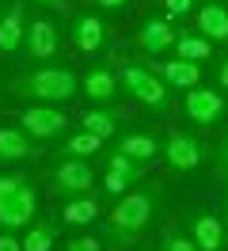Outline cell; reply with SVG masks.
<instances>
[{
    "mask_svg": "<svg viewBox=\"0 0 228 251\" xmlns=\"http://www.w3.org/2000/svg\"><path fill=\"white\" fill-rule=\"evenodd\" d=\"M156 202H160V190H126L118 198V205L110 209V217H106L110 240H118V244L137 240V236L145 232V225H149Z\"/></svg>",
    "mask_w": 228,
    "mask_h": 251,
    "instance_id": "6da1fadb",
    "label": "cell"
},
{
    "mask_svg": "<svg viewBox=\"0 0 228 251\" xmlns=\"http://www.w3.org/2000/svg\"><path fill=\"white\" fill-rule=\"evenodd\" d=\"M76 76L73 69H61V65H46V69H34L27 76H19L12 84L15 95L23 99H34V103H69L76 95Z\"/></svg>",
    "mask_w": 228,
    "mask_h": 251,
    "instance_id": "7a4b0ae2",
    "label": "cell"
},
{
    "mask_svg": "<svg viewBox=\"0 0 228 251\" xmlns=\"http://www.w3.org/2000/svg\"><path fill=\"white\" fill-rule=\"evenodd\" d=\"M122 88L133 95L137 103H145V107L167 110V88H164V80L156 76L152 69H145V65H126V69H122Z\"/></svg>",
    "mask_w": 228,
    "mask_h": 251,
    "instance_id": "3957f363",
    "label": "cell"
},
{
    "mask_svg": "<svg viewBox=\"0 0 228 251\" xmlns=\"http://www.w3.org/2000/svg\"><path fill=\"white\" fill-rule=\"evenodd\" d=\"M65 126H69V118H65L57 107H46V103L27 107V110H23V118H19V129H23L27 137H34V141L61 137V133H65Z\"/></svg>",
    "mask_w": 228,
    "mask_h": 251,
    "instance_id": "277c9868",
    "label": "cell"
},
{
    "mask_svg": "<svg viewBox=\"0 0 228 251\" xmlns=\"http://www.w3.org/2000/svg\"><path fill=\"white\" fill-rule=\"evenodd\" d=\"M91 183H95V172H91L88 160H61L57 168H53V190L65 194V198L88 194Z\"/></svg>",
    "mask_w": 228,
    "mask_h": 251,
    "instance_id": "5b68a950",
    "label": "cell"
},
{
    "mask_svg": "<svg viewBox=\"0 0 228 251\" xmlns=\"http://www.w3.org/2000/svg\"><path fill=\"white\" fill-rule=\"evenodd\" d=\"M182 110L190 114V122L213 126V122L225 118V99H221L217 92H209V88H190L186 99H182Z\"/></svg>",
    "mask_w": 228,
    "mask_h": 251,
    "instance_id": "8992f818",
    "label": "cell"
},
{
    "mask_svg": "<svg viewBox=\"0 0 228 251\" xmlns=\"http://www.w3.org/2000/svg\"><path fill=\"white\" fill-rule=\"evenodd\" d=\"M164 160H167L171 172H194L198 164H202V145H198L190 133H167Z\"/></svg>",
    "mask_w": 228,
    "mask_h": 251,
    "instance_id": "52a82bcc",
    "label": "cell"
},
{
    "mask_svg": "<svg viewBox=\"0 0 228 251\" xmlns=\"http://www.w3.org/2000/svg\"><path fill=\"white\" fill-rule=\"evenodd\" d=\"M57 27L50 23V19H34L27 23V38H23V50H27L34 61H46V57H53L57 53Z\"/></svg>",
    "mask_w": 228,
    "mask_h": 251,
    "instance_id": "ba28073f",
    "label": "cell"
},
{
    "mask_svg": "<svg viewBox=\"0 0 228 251\" xmlns=\"http://www.w3.org/2000/svg\"><path fill=\"white\" fill-rule=\"evenodd\" d=\"M190 240H194L202 251H225V225H221V217H213V213H194V221H190Z\"/></svg>",
    "mask_w": 228,
    "mask_h": 251,
    "instance_id": "9c48e42d",
    "label": "cell"
},
{
    "mask_svg": "<svg viewBox=\"0 0 228 251\" xmlns=\"http://www.w3.org/2000/svg\"><path fill=\"white\" fill-rule=\"evenodd\" d=\"M73 46L80 53H95V50L106 42V23L99 16H76L73 19Z\"/></svg>",
    "mask_w": 228,
    "mask_h": 251,
    "instance_id": "30bf717a",
    "label": "cell"
},
{
    "mask_svg": "<svg viewBox=\"0 0 228 251\" xmlns=\"http://www.w3.org/2000/svg\"><path fill=\"white\" fill-rule=\"evenodd\" d=\"M34 209H38L34 187H23V190L12 198V202H8V209L0 213V228H4V232H12V228H23V225H30Z\"/></svg>",
    "mask_w": 228,
    "mask_h": 251,
    "instance_id": "8fae6325",
    "label": "cell"
},
{
    "mask_svg": "<svg viewBox=\"0 0 228 251\" xmlns=\"http://www.w3.org/2000/svg\"><path fill=\"white\" fill-rule=\"evenodd\" d=\"M27 38V19H23V4H12L0 16V53H15Z\"/></svg>",
    "mask_w": 228,
    "mask_h": 251,
    "instance_id": "7c38bea8",
    "label": "cell"
},
{
    "mask_svg": "<svg viewBox=\"0 0 228 251\" xmlns=\"http://www.w3.org/2000/svg\"><path fill=\"white\" fill-rule=\"evenodd\" d=\"M175 27L167 23V19H149L145 27H141V34H137V46L145 50V53H164V50L175 46Z\"/></svg>",
    "mask_w": 228,
    "mask_h": 251,
    "instance_id": "4fadbf2b",
    "label": "cell"
},
{
    "mask_svg": "<svg viewBox=\"0 0 228 251\" xmlns=\"http://www.w3.org/2000/svg\"><path fill=\"white\" fill-rule=\"evenodd\" d=\"M198 34L209 42H228V8L225 4H202L198 8Z\"/></svg>",
    "mask_w": 228,
    "mask_h": 251,
    "instance_id": "5bb4252c",
    "label": "cell"
},
{
    "mask_svg": "<svg viewBox=\"0 0 228 251\" xmlns=\"http://www.w3.org/2000/svg\"><path fill=\"white\" fill-rule=\"evenodd\" d=\"M110 152H122V156L137 160V164H149V160L160 156V141H156L152 133H126L122 141H114Z\"/></svg>",
    "mask_w": 228,
    "mask_h": 251,
    "instance_id": "9a60e30c",
    "label": "cell"
},
{
    "mask_svg": "<svg viewBox=\"0 0 228 251\" xmlns=\"http://www.w3.org/2000/svg\"><path fill=\"white\" fill-rule=\"evenodd\" d=\"M156 76L164 80V84H171V88L190 92V88H198V80H202V69H198L194 61L175 57V61H164V65H160V69H156Z\"/></svg>",
    "mask_w": 228,
    "mask_h": 251,
    "instance_id": "2e32d148",
    "label": "cell"
},
{
    "mask_svg": "<svg viewBox=\"0 0 228 251\" xmlns=\"http://www.w3.org/2000/svg\"><path fill=\"white\" fill-rule=\"evenodd\" d=\"M84 95H88L95 107H106L114 95H118V80L110 69H91L88 76H84Z\"/></svg>",
    "mask_w": 228,
    "mask_h": 251,
    "instance_id": "e0dca14e",
    "label": "cell"
},
{
    "mask_svg": "<svg viewBox=\"0 0 228 251\" xmlns=\"http://www.w3.org/2000/svg\"><path fill=\"white\" fill-rule=\"evenodd\" d=\"M27 156H34V137H27L15 126H4L0 129V160L12 164V160H27Z\"/></svg>",
    "mask_w": 228,
    "mask_h": 251,
    "instance_id": "ac0fdd59",
    "label": "cell"
},
{
    "mask_svg": "<svg viewBox=\"0 0 228 251\" xmlns=\"http://www.w3.org/2000/svg\"><path fill=\"white\" fill-rule=\"evenodd\" d=\"M95 217H99V202H95L91 194H80V198H69V202H65V209H61V221H65V225H76V228H84V225H91Z\"/></svg>",
    "mask_w": 228,
    "mask_h": 251,
    "instance_id": "d6986e66",
    "label": "cell"
},
{
    "mask_svg": "<svg viewBox=\"0 0 228 251\" xmlns=\"http://www.w3.org/2000/svg\"><path fill=\"white\" fill-rule=\"evenodd\" d=\"M99 149H103V137H99V133L76 129V133H69V141L61 145V156L65 160H84V156H95Z\"/></svg>",
    "mask_w": 228,
    "mask_h": 251,
    "instance_id": "ffe728a7",
    "label": "cell"
},
{
    "mask_svg": "<svg viewBox=\"0 0 228 251\" xmlns=\"http://www.w3.org/2000/svg\"><path fill=\"white\" fill-rule=\"evenodd\" d=\"M114 126H118V110L110 107H91L84 118H80V129H88V133H99V137H110L114 133Z\"/></svg>",
    "mask_w": 228,
    "mask_h": 251,
    "instance_id": "44dd1931",
    "label": "cell"
},
{
    "mask_svg": "<svg viewBox=\"0 0 228 251\" xmlns=\"http://www.w3.org/2000/svg\"><path fill=\"white\" fill-rule=\"evenodd\" d=\"M175 53H179L182 61H205V57H213V42L209 38H202V34H179L175 38Z\"/></svg>",
    "mask_w": 228,
    "mask_h": 251,
    "instance_id": "7402d4cb",
    "label": "cell"
},
{
    "mask_svg": "<svg viewBox=\"0 0 228 251\" xmlns=\"http://www.w3.org/2000/svg\"><path fill=\"white\" fill-rule=\"evenodd\" d=\"M53 240H57V225L53 221H38L23 236V251H53Z\"/></svg>",
    "mask_w": 228,
    "mask_h": 251,
    "instance_id": "603a6c76",
    "label": "cell"
},
{
    "mask_svg": "<svg viewBox=\"0 0 228 251\" xmlns=\"http://www.w3.org/2000/svg\"><path fill=\"white\" fill-rule=\"evenodd\" d=\"M106 168H110V172H118V175H126L129 183H141V179H145V164L122 156V152H110V156H106Z\"/></svg>",
    "mask_w": 228,
    "mask_h": 251,
    "instance_id": "cb8c5ba5",
    "label": "cell"
},
{
    "mask_svg": "<svg viewBox=\"0 0 228 251\" xmlns=\"http://www.w3.org/2000/svg\"><path fill=\"white\" fill-rule=\"evenodd\" d=\"M23 187H27V179H23V175H0V213L8 209V202H12Z\"/></svg>",
    "mask_w": 228,
    "mask_h": 251,
    "instance_id": "d4e9b609",
    "label": "cell"
},
{
    "mask_svg": "<svg viewBox=\"0 0 228 251\" xmlns=\"http://www.w3.org/2000/svg\"><path fill=\"white\" fill-rule=\"evenodd\" d=\"M160 251H202V248H198V244L190 240V236L167 232V236H164V244H160Z\"/></svg>",
    "mask_w": 228,
    "mask_h": 251,
    "instance_id": "484cf974",
    "label": "cell"
},
{
    "mask_svg": "<svg viewBox=\"0 0 228 251\" xmlns=\"http://www.w3.org/2000/svg\"><path fill=\"white\" fill-rule=\"evenodd\" d=\"M103 187H106V194H126V190L133 187V183H129V179H126V175H118V172H110V168H106V175H103Z\"/></svg>",
    "mask_w": 228,
    "mask_h": 251,
    "instance_id": "4316f807",
    "label": "cell"
},
{
    "mask_svg": "<svg viewBox=\"0 0 228 251\" xmlns=\"http://www.w3.org/2000/svg\"><path fill=\"white\" fill-rule=\"evenodd\" d=\"M65 251H106V248L95 240V236H76V240L65 244Z\"/></svg>",
    "mask_w": 228,
    "mask_h": 251,
    "instance_id": "83f0119b",
    "label": "cell"
},
{
    "mask_svg": "<svg viewBox=\"0 0 228 251\" xmlns=\"http://www.w3.org/2000/svg\"><path fill=\"white\" fill-rule=\"evenodd\" d=\"M198 0H164V8H167V16H186L190 8H194Z\"/></svg>",
    "mask_w": 228,
    "mask_h": 251,
    "instance_id": "f1b7e54d",
    "label": "cell"
},
{
    "mask_svg": "<svg viewBox=\"0 0 228 251\" xmlns=\"http://www.w3.org/2000/svg\"><path fill=\"white\" fill-rule=\"evenodd\" d=\"M0 251H23V240H15L12 232H0Z\"/></svg>",
    "mask_w": 228,
    "mask_h": 251,
    "instance_id": "f546056e",
    "label": "cell"
},
{
    "mask_svg": "<svg viewBox=\"0 0 228 251\" xmlns=\"http://www.w3.org/2000/svg\"><path fill=\"white\" fill-rule=\"evenodd\" d=\"M30 4H46L53 12H69V0H30Z\"/></svg>",
    "mask_w": 228,
    "mask_h": 251,
    "instance_id": "4dcf8cb0",
    "label": "cell"
},
{
    "mask_svg": "<svg viewBox=\"0 0 228 251\" xmlns=\"http://www.w3.org/2000/svg\"><path fill=\"white\" fill-rule=\"evenodd\" d=\"M91 4H99V8H106V12H118V8H126L129 0H91Z\"/></svg>",
    "mask_w": 228,
    "mask_h": 251,
    "instance_id": "1f68e13d",
    "label": "cell"
},
{
    "mask_svg": "<svg viewBox=\"0 0 228 251\" xmlns=\"http://www.w3.org/2000/svg\"><path fill=\"white\" fill-rule=\"evenodd\" d=\"M217 80H221V88L228 92V57H225L221 65H217Z\"/></svg>",
    "mask_w": 228,
    "mask_h": 251,
    "instance_id": "d6a6232c",
    "label": "cell"
},
{
    "mask_svg": "<svg viewBox=\"0 0 228 251\" xmlns=\"http://www.w3.org/2000/svg\"><path fill=\"white\" fill-rule=\"evenodd\" d=\"M221 168H225V172H228V145H225V149H221Z\"/></svg>",
    "mask_w": 228,
    "mask_h": 251,
    "instance_id": "836d02e7",
    "label": "cell"
},
{
    "mask_svg": "<svg viewBox=\"0 0 228 251\" xmlns=\"http://www.w3.org/2000/svg\"><path fill=\"white\" fill-rule=\"evenodd\" d=\"M0 16H4V12H0Z\"/></svg>",
    "mask_w": 228,
    "mask_h": 251,
    "instance_id": "e575fe53",
    "label": "cell"
}]
</instances>
